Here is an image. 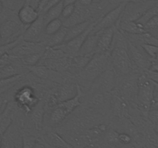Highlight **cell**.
<instances>
[{
  "label": "cell",
  "mask_w": 158,
  "mask_h": 148,
  "mask_svg": "<svg viewBox=\"0 0 158 148\" xmlns=\"http://www.w3.org/2000/svg\"><path fill=\"white\" fill-rule=\"evenodd\" d=\"M110 62L117 76L139 72L130 58L126 35L117 28L114 32L112 47L110 52Z\"/></svg>",
  "instance_id": "cell-1"
},
{
  "label": "cell",
  "mask_w": 158,
  "mask_h": 148,
  "mask_svg": "<svg viewBox=\"0 0 158 148\" xmlns=\"http://www.w3.org/2000/svg\"><path fill=\"white\" fill-rule=\"evenodd\" d=\"M154 85L144 73H140L138 79V92L135 104L143 116L148 118L151 106L154 99Z\"/></svg>",
  "instance_id": "cell-2"
},
{
  "label": "cell",
  "mask_w": 158,
  "mask_h": 148,
  "mask_svg": "<svg viewBox=\"0 0 158 148\" xmlns=\"http://www.w3.org/2000/svg\"><path fill=\"white\" fill-rule=\"evenodd\" d=\"M110 52L95 53L93 55L86 67L79 72L78 75L86 83H93L105 69L110 67Z\"/></svg>",
  "instance_id": "cell-3"
},
{
  "label": "cell",
  "mask_w": 158,
  "mask_h": 148,
  "mask_svg": "<svg viewBox=\"0 0 158 148\" xmlns=\"http://www.w3.org/2000/svg\"><path fill=\"white\" fill-rule=\"evenodd\" d=\"M140 73L133 72L123 76H117L116 89L127 101L135 102L138 92V79Z\"/></svg>",
  "instance_id": "cell-4"
},
{
  "label": "cell",
  "mask_w": 158,
  "mask_h": 148,
  "mask_svg": "<svg viewBox=\"0 0 158 148\" xmlns=\"http://www.w3.org/2000/svg\"><path fill=\"white\" fill-rule=\"evenodd\" d=\"M14 100L17 106L27 115L38 104L40 99L37 97L35 89L32 86L26 85L17 89L14 94Z\"/></svg>",
  "instance_id": "cell-5"
},
{
  "label": "cell",
  "mask_w": 158,
  "mask_h": 148,
  "mask_svg": "<svg viewBox=\"0 0 158 148\" xmlns=\"http://www.w3.org/2000/svg\"><path fill=\"white\" fill-rule=\"evenodd\" d=\"M157 2V0H148V1L143 2L126 3L118 23L129 21L137 22Z\"/></svg>",
  "instance_id": "cell-6"
},
{
  "label": "cell",
  "mask_w": 158,
  "mask_h": 148,
  "mask_svg": "<svg viewBox=\"0 0 158 148\" xmlns=\"http://www.w3.org/2000/svg\"><path fill=\"white\" fill-rule=\"evenodd\" d=\"M96 22H97V20L92 22L90 25L87 27V29L83 33L80 34V35L75 37V38L69 40V41L63 43L62 44L58 45V46H54L52 48L61 50L67 57L73 58V57L77 56L79 55V52H80V49H81L85 39L93 31V29H94V26L96 24Z\"/></svg>",
  "instance_id": "cell-7"
},
{
  "label": "cell",
  "mask_w": 158,
  "mask_h": 148,
  "mask_svg": "<svg viewBox=\"0 0 158 148\" xmlns=\"http://www.w3.org/2000/svg\"><path fill=\"white\" fill-rule=\"evenodd\" d=\"M23 26L18 17L12 16L5 20L0 24V35L2 38V44L11 43L23 35Z\"/></svg>",
  "instance_id": "cell-8"
},
{
  "label": "cell",
  "mask_w": 158,
  "mask_h": 148,
  "mask_svg": "<svg viewBox=\"0 0 158 148\" xmlns=\"http://www.w3.org/2000/svg\"><path fill=\"white\" fill-rule=\"evenodd\" d=\"M128 52L131 61L140 73L149 70L153 60L148 56L141 46L128 41Z\"/></svg>",
  "instance_id": "cell-9"
},
{
  "label": "cell",
  "mask_w": 158,
  "mask_h": 148,
  "mask_svg": "<svg viewBox=\"0 0 158 148\" xmlns=\"http://www.w3.org/2000/svg\"><path fill=\"white\" fill-rule=\"evenodd\" d=\"M125 4L126 3L121 2L119 3L117 7L114 8L108 12H106L105 15H102L96 22L92 32H98L102 30H104L107 28L115 26L120 19L122 12L124 9Z\"/></svg>",
  "instance_id": "cell-10"
},
{
  "label": "cell",
  "mask_w": 158,
  "mask_h": 148,
  "mask_svg": "<svg viewBox=\"0 0 158 148\" xmlns=\"http://www.w3.org/2000/svg\"><path fill=\"white\" fill-rule=\"evenodd\" d=\"M46 49V46L40 42H28L22 39L19 43L12 48L8 54L16 59H20L30 54L43 53Z\"/></svg>",
  "instance_id": "cell-11"
},
{
  "label": "cell",
  "mask_w": 158,
  "mask_h": 148,
  "mask_svg": "<svg viewBox=\"0 0 158 148\" xmlns=\"http://www.w3.org/2000/svg\"><path fill=\"white\" fill-rule=\"evenodd\" d=\"M93 90L101 92H111L116 88L117 74L113 68L105 69L93 83Z\"/></svg>",
  "instance_id": "cell-12"
},
{
  "label": "cell",
  "mask_w": 158,
  "mask_h": 148,
  "mask_svg": "<svg viewBox=\"0 0 158 148\" xmlns=\"http://www.w3.org/2000/svg\"><path fill=\"white\" fill-rule=\"evenodd\" d=\"M110 93V106L114 117L117 118L128 117L129 103L127 100L116 88Z\"/></svg>",
  "instance_id": "cell-13"
},
{
  "label": "cell",
  "mask_w": 158,
  "mask_h": 148,
  "mask_svg": "<svg viewBox=\"0 0 158 148\" xmlns=\"http://www.w3.org/2000/svg\"><path fill=\"white\" fill-rule=\"evenodd\" d=\"M45 24L43 17L40 14L39 18L34 23L28 26L23 33V39L28 42H40V38L44 32Z\"/></svg>",
  "instance_id": "cell-14"
},
{
  "label": "cell",
  "mask_w": 158,
  "mask_h": 148,
  "mask_svg": "<svg viewBox=\"0 0 158 148\" xmlns=\"http://www.w3.org/2000/svg\"><path fill=\"white\" fill-rule=\"evenodd\" d=\"M116 29L117 26H115L102 30L95 53H105L110 52Z\"/></svg>",
  "instance_id": "cell-15"
},
{
  "label": "cell",
  "mask_w": 158,
  "mask_h": 148,
  "mask_svg": "<svg viewBox=\"0 0 158 148\" xmlns=\"http://www.w3.org/2000/svg\"><path fill=\"white\" fill-rule=\"evenodd\" d=\"M40 12L34 6L25 2L18 12V18L22 25L28 26L35 21L40 16Z\"/></svg>",
  "instance_id": "cell-16"
},
{
  "label": "cell",
  "mask_w": 158,
  "mask_h": 148,
  "mask_svg": "<svg viewBox=\"0 0 158 148\" xmlns=\"http://www.w3.org/2000/svg\"><path fill=\"white\" fill-rule=\"evenodd\" d=\"M14 105L12 102H8L4 109L0 113V135L2 137L5 135L9 126L12 123L13 118Z\"/></svg>",
  "instance_id": "cell-17"
},
{
  "label": "cell",
  "mask_w": 158,
  "mask_h": 148,
  "mask_svg": "<svg viewBox=\"0 0 158 148\" xmlns=\"http://www.w3.org/2000/svg\"><path fill=\"white\" fill-rule=\"evenodd\" d=\"M40 139L44 143L56 148H73V146L68 143L63 136L55 131H48Z\"/></svg>",
  "instance_id": "cell-18"
},
{
  "label": "cell",
  "mask_w": 158,
  "mask_h": 148,
  "mask_svg": "<svg viewBox=\"0 0 158 148\" xmlns=\"http://www.w3.org/2000/svg\"><path fill=\"white\" fill-rule=\"evenodd\" d=\"M102 31L98 32H92L89 33V35L86 37L80 49L79 55H94L96 52V49L97 47V43H98L99 38H100V33ZM78 55V56H79Z\"/></svg>",
  "instance_id": "cell-19"
},
{
  "label": "cell",
  "mask_w": 158,
  "mask_h": 148,
  "mask_svg": "<svg viewBox=\"0 0 158 148\" xmlns=\"http://www.w3.org/2000/svg\"><path fill=\"white\" fill-rule=\"evenodd\" d=\"M46 112V103L43 100H40L38 104L32 109L30 114L37 131L43 130V118Z\"/></svg>",
  "instance_id": "cell-20"
},
{
  "label": "cell",
  "mask_w": 158,
  "mask_h": 148,
  "mask_svg": "<svg viewBox=\"0 0 158 148\" xmlns=\"http://www.w3.org/2000/svg\"><path fill=\"white\" fill-rule=\"evenodd\" d=\"M116 26L122 32L127 34H136L137 35V34H143L148 32L145 29L144 26L137 22H121V23H117Z\"/></svg>",
  "instance_id": "cell-21"
},
{
  "label": "cell",
  "mask_w": 158,
  "mask_h": 148,
  "mask_svg": "<svg viewBox=\"0 0 158 148\" xmlns=\"http://www.w3.org/2000/svg\"><path fill=\"white\" fill-rule=\"evenodd\" d=\"M77 84L66 83L65 84L61 85L59 87V89L56 92V95L60 101L63 102L73 98L77 93Z\"/></svg>",
  "instance_id": "cell-22"
},
{
  "label": "cell",
  "mask_w": 158,
  "mask_h": 148,
  "mask_svg": "<svg viewBox=\"0 0 158 148\" xmlns=\"http://www.w3.org/2000/svg\"><path fill=\"white\" fill-rule=\"evenodd\" d=\"M66 32H67V28L63 26L59 32H57L56 33L51 35V36H48L47 35L48 38L42 40L41 43L44 46H46V47H54V46L62 44V43H64Z\"/></svg>",
  "instance_id": "cell-23"
},
{
  "label": "cell",
  "mask_w": 158,
  "mask_h": 148,
  "mask_svg": "<svg viewBox=\"0 0 158 148\" xmlns=\"http://www.w3.org/2000/svg\"><path fill=\"white\" fill-rule=\"evenodd\" d=\"M91 23L92 22L90 20H88V21L83 22V23H78V24H76L74 26L67 28V32H66V37H65L64 43L69 41V40L73 39L75 37L78 36L80 34L83 33L87 29V27L90 25Z\"/></svg>",
  "instance_id": "cell-24"
},
{
  "label": "cell",
  "mask_w": 158,
  "mask_h": 148,
  "mask_svg": "<svg viewBox=\"0 0 158 148\" xmlns=\"http://www.w3.org/2000/svg\"><path fill=\"white\" fill-rule=\"evenodd\" d=\"M25 68L28 69L31 73L35 76L37 78L40 79V80L50 79V77L53 76L52 74V70H50V69H48L46 66H43V65L38 64L32 66H25Z\"/></svg>",
  "instance_id": "cell-25"
},
{
  "label": "cell",
  "mask_w": 158,
  "mask_h": 148,
  "mask_svg": "<svg viewBox=\"0 0 158 148\" xmlns=\"http://www.w3.org/2000/svg\"><path fill=\"white\" fill-rule=\"evenodd\" d=\"M63 8V1H61L60 3H58V4H56V6H52L50 9H48L44 14H42L43 17V21H44L45 26H46L49 22L52 21V20L56 19V18H60Z\"/></svg>",
  "instance_id": "cell-26"
},
{
  "label": "cell",
  "mask_w": 158,
  "mask_h": 148,
  "mask_svg": "<svg viewBox=\"0 0 158 148\" xmlns=\"http://www.w3.org/2000/svg\"><path fill=\"white\" fill-rule=\"evenodd\" d=\"M106 97L104 92L95 91L88 102V106L90 109H99L105 104Z\"/></svg>",
  "instance_id": "cell-27"
},
{
  "label": "cell",
  "mask_w": 158,
  "mask_h": 148,
  "mask_svg": "<svg viewBox=\"0 0 158 148\" xmlns=\"http://www.w3.org/2000/svg\"><path fill=\"white\" fill-rule=\"evenodd\" d=\"M63 26V24L61 18H56V19L52 20V21L49 22V23L45 26V35H48V36H51V35H54V34L56 33L57 32H59V31L62 29Z\"/></svg>",
  "instance_id": "cell-28"
},
{
  "label": "cell",
  "mask_w": 158,
  "mask_h": 148,
  "mask_svg": "<svg viewBox=\"0 0 158 148\" xmlns=\"http://www.w3.org/2000/svg\"><path fill=\"white\" fill-rule=\"evenodd\" d=\"M93 55H84V56H77L73 57V66L74 69L80 72L81 70H83L85 67H86V65L88 64V63L89 62V60L92 58Z\"/></svg>",
  "instance_id": "cell-29"
},
{
  "label": "cell",
  "mask_w": 158,
  "mask_h": 148,
  "mask_svg": "<svg viewBox=\"0 0 158 148\" xmlns=\"http://www.w3.org/2000/svg\"><path fill=\"white\" fill-rule=\"evenodd\" d=\"M43 53H33L30 54V55L26 56L22 58L19 59V61L21 62L25 66H35V65L40 64V61L42 60Z\"/></svg>",
  "instance_id": "cell-30"
},
{
  "label": "cell",
  "mask_w": 158,
  "mask_h": 148,
  "mask_svg": "<svg viewBox=\"0 0 158 148\" xmlns=\"http://www.w3.org/2000/svg\"><path fill=\"white\" fill-rule=\"evenodd\" d=\"M18 69L13 63L6 65L0 69V80L19 75Z\"/></svg>",
  "instance_id": "cell-31"
},
{
  "label": "cell",
  "mask_w": 158,
  "mask_h": 148,
  "mask_svg": "<svg viewBox=\"0 0 158 148\" xmlns=\"http://www.w3.org/2000/svg\"><path fill=\"white\" fill-rule=\"evenodd\" d=\"M22 39H23V35H20V36L18 37L16 39L11 42V43L0 44V58H1L2 56H3L4 55H6V54L9 53V51H10L12 48L15 47V46L19 43V41Z\"/></svg>",
  "instance_id": "cell-32"
},
{
  "label": "cell",
  "mask_w": 158,
  "mask_h": 148,
  "mask_svg": "<svg viewBox=\"0 0 158 148\" xmlns=\"http://www.w3.org/2000/svg\"><path fill=\"white\" fill-rule=\"evenodd\" d=\"M37 137L30 134H24L22 137V148H33Z\"/></svg>",
  "instance_id": "cell-33"
},
{
  "label": "cell",
  "mask_w": 158,
  "mask_h": 148,
  "mask_svg": "<svg viewBox=\"0 0 158 148\" xmlns=\"http://www.w3.org/2000/svg\"><path fill=\"white\" fill-rule=\"evenodd\" d=\"M144 52L148 54V56L153 60H154L156 56L158 53V46L151 44H142L140 46Z\"/></svg>",
  "instance_id": "cell-34"
},
{
  "label": "cell",
  "mask_w": 158,
  "mask_h": 148,
  "mask_svg": "<svg viewBox=\"0 0 158 148\" xmlns=\"http://www.w3.org/2000/svg\"><path fill=\"white\" fill-rule=\"evenodd\" d=\"M22 78H23V75L22 74H19V75L9 77V78L2 79V80H0V88L4 87V86H10V85H15V83L20 81L22 80Z\"/></svg>",
  "instance_id": "cell-35"
},
{
  "label": "cell",
  "mask_w": 158,
  "mask_h": 148,
  "mask_svg": "<svg viewBox=\"0 0 158 148\" xmlns=\"http://www.w3.org/2000/svg\"><path fill=\"white\" fill-rule=\"evenodd\" d=\"M75 8L76 4L63 6V10H62L61 12V16H60V18H62V21H64V20H66L69 18H70L73 15V14L74 11H75Z\"/></svg>",
  "instance_id": "cell-36"
},
{
  "label": "cell",
  "mask_w": 158,
  "mask_h": 148,
  "mask_svg": "<svg viewBox=\"0 0 158 148\" xmlns=\"http://www.w3.org/2000/svg\"><path fill=\"white\" fill-rule=\"evenodd\" d=\"M144 28L148 32H149L150 30H156V29H158V14L152 17L145 24Z\"/></svg>",
  "instance_id": "cell-37"
},
{
  "label": "cell",
  "mask_w": 158,
  "mask_h": 148,
  "mask_svg": "<svg viewBox=\"0 0 158 148\" xmlns=\"http://www.w3.org/2000/svg\"><path fill=\"white\" fill-rule=\"evenodd\" d=\"M118 140L120 145H127L132 143L131 137L126 133H119Z\"/></svg>",
  "instance_id": "cell-38"
},
{
  "label": "cell",
  "mask_w": 158,
  "mask_h": 148,
  "mask_svg": "<svg viewBox=\"0 0 158 148\" xmlns=\"http://www.w3.org/2000/svg\"><path fill=\"white\" fill-rule=\"evenodd\" d=\"M148 119L152 124H155V123H158V110L151 109L148 113Z\"/></svg>",
  "instance_id": "cell-39"
},
{
  "label": "cell",
  "mask_w": 158,
  "mask_h": 148,
  "mask_svg": "<svg viewBox=\"0 0 158 148\" xmlns=\"http://www.w3.org/2000/svg\"><path fill=\"white\" fill-rule=\"evenodd\" d=\"M143 73L146 75V76L148 77L149 80H151V81H153L154 83H158V72H153V71L148 70L147 72H143Z\"/></svg>",
  "instance_id": "cell-40"
},
{
  "label": "cell",
  "mask_w": 158,
  "mask_h": 148,
  "mask_svg": "<svg viewBox=\"0 0 158 148\" xmlns=\"http://www.w3.org/2000/svg\"><path fill=\"white\" fill-rule=\"evenodd\" d=\"M61 1H63V0H49V1L46 3L45 7L43 8V9L42 10V12H40V14H44L48 9H49L51 7L56 6V5L58 4V3H60Z\"/></svg>",
  "instance_id": "cell-41"
},
{
  "label": "cell",
  "mask_w": 158,
  "mask_h": 148,
  "mask_svg": "<svg viewBox=\"0 0 158 148\" xmlns=\"http://www.w3.org/2000/svg\"><path fill=\"white\" fill-rule=\"evenodd\" d=\"M2 148H15V145L8 140L5 137H2Z\"/></svg>",
  "instance_id": "cell-42"
},
{
  "label": "cell",
  "mask_w": 158,
  "mask_h": 148,
  "mask_svg": "<svg viewBox=\"0 0 158 148\" xmlns=\"http://www.w3.org/2000/svg\"><path fill=\"white\" fill-rule=\"evenodd\" d=\"M77 3L83 7H88L93 4V0H77Z\"/></svg>",
  "instance_id": "cell-43"
},
{
  "label": "cell",
  "mask_w": 158,
  "mask_h": 148,
  "mask_svg": "<svg viewBox=\"0 0 158 148\" xmlns=\"http://www.w3.org/2000/svg\"><path fill=\"white\" fill-rule=\"evenodd\" d=\"M33 148H47V147H46V145L43 143V142L42 141L41 139L38 138L37 139L36 142H35V143L34 144Z\"/></svg>",
  "instance_id": "cell-44"
},
{
  "label": "cell",
  "mask_w": 158,
  "mask_h": 148,
  "mask_svg": "<svg viewBox=\"0 0 158 148\" xmlns=\"http://www.w3.org/2000/svg\"><path fill=\"white\" fill-rule=\"evenodd\" d=\"M149 70L153 71V72H158V62H156L154 61V60H153Z\"/></svg>",
  "instance_id": "cell-45"
},
{
  "label": "cell",
  "mask_w": 158,
  "mask_h": 148,
  "mask_svg": "<svg viewBox=\"0 0 158 148\" xmlns=\"http://www.w3.org/2000/svg\"><path fill=\"white\" fill-rule=\"evenodd\" d=\"M77 0H63V6H69V5H75Z\"/></svg>",
  "instance_id": "cell-46"
},
{
  "label": "cell",
  "mask_w": 158,
  "mask_h": 148,
  "mask_svg": "<svg viewBox=\"0 0 158 148\" xmlns=\"http://www.w3.org/2000/svg\"><path fill=\"white\" fill-rule=\"evenodd\" d=\"M113 148H136V146H134V143H131L127 145H118V146H114V147Z\"/></svg>",
  "instance_id": "cell-47"
},
{
  "label": "cell",
  "mask_w": 158,
  "mask_h": 148,
  "mask_svg": "<svg viewBox=\"0 0 158 148\" xmlns=\"http://www.w3.org/2000/svg\"><path fill=\"white\" fill-rule=\"evenodd\" d=\"M151 109L152 110H158V100H154L151 103Z\"/></svg>",
  "instance_id": "cell-48"
},
{
  "label": "cell",
  "mask_w": 158,
  "mask_h": 148,
  "mask_svg": "<svg viewBox=\"0 0 158 148\" xmlns=\"http://www.w3.org/2000/svg\"><path fill=\"white\" fill-rule=\"evenodd\" d=\"M148 0H121V2L125 3L127 2H133V3H138V2H147Z\"/></svg>",
  "instance_id": "cell-49"
},
{
  "label": "cell",
  "mask_w": 158,
  "mask_h": 148,
  "mask_svg": "<svg viewBox=\"0 0 158 148\" xmlns=\"http://www.w3.org/2000/svg\"><path fill=\"white\" fill-rule=\"evenodd\" d=\"M153 126H154V130H155V132L157 133V134L158 136V123H155V124H153Z\"/></svg>",
  "instance_id": "cell-50"
},
{
  "label": "cell",
  "mask_w": 158,
  "mask_h": 148,
  "mask_svg": "<svg viewBox=\"0 0 158 148\" xmlns=\"http://www.w3.org/2000/svg\"><path fill=\"white\" fill-rule=\"evenodd\" d=\"M103 0H93V3L94 4H99V3L103 2Z\"/></svg>",
  "instance_id": "cell-51"
},
{
  "label": "cell",
  "mask_w": 158,
  "mask_h": 148,
  "mask_svg": "<svg viewBox=\"0 0 158 148\" xmlns=\"http://www.w3.org/2000/svg\"><path fill=\"white\" fill-rule=\"evenodd\" d=\"M4 9V6H3L2 2V1L0 0V13H1L2 12V10Z\"/></svg>",
  "instance_id": "cell-52"
},
{
  "label": "cell",
  "mask_w": 158,
  "mask_h": 148,
  "mask_svg": "<svg viewBox=\"0 0 158 148\" xmlns=\"http://www.w3.org/2000/svg\"><path fill=\"white\" fill-rule=\"evenodd\" d=\"M42 141H43V140H42ZM43 143H44L45 145H46V146L47 148H56V147H53V146H50V145H48L47 143H44V142H43Z\"/></svg>",
  "instance_id": "cell-53"
},
{
  "label": "cell",
  "mask_w": 158,
  "mask_h": 148,
  "mask_svg": "<svg viewBox=\"0 0 158 148\" xmlns=\"http://www.w3.org/2000/svg\"><path fill=\"white\" fill-rule=\"evenodd\" d=\"M154 61H156V62H158V53L157 54V56H156L155 59H154Z\"/></svg>",
  "instance_id": "cell-54"
},
{
  "label": "cell",
  "mask_w": 158,
  "mask_h": 148,
  "mask_svg": "<svg viewBox=\"0 0 158 148\" xmlns=\"http://www.w3.org/2000/svg\"><path fill=\"white\" fill-rule=\"evenodd\" d=\"M154 100H158V95L157 96H154Z\"/></svg>",
  "instance_id": "cell-55"
},
{
  "label": "cell",
  "mask_w": 158,
  "mask_h": 148,
  "mask_svg": "<svg viewBox=\"0 0 158 148\" xmlns=\"http://www.w3.org/2000/svg\"><path fill=\"white\" fill-rule=\"evenodd\" d=\"M0 44H2V38H1V35H0Z\"/></svg>",
  "instance_id": "cell-56"
},
{
  "label": "cell",
  "mask_w": 158,
  "mask_h": 148,
  "mask_svg": "<svg viewBox=\"0 0 158 148\" xmlns=\"http://www.w3.org/2000/svg\"><path fill=\"white\" fill-rule=\"evenodd\" d=\"M86 148H90V147H86Z\"/></svg>",
  "instance_id": "cell-57"
}]
</instances>
